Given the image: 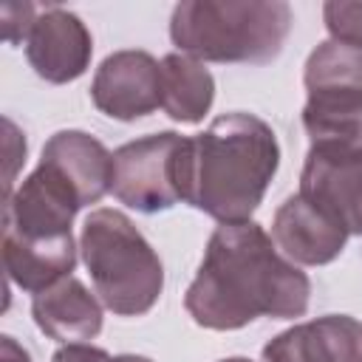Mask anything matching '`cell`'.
Returning a JSON list of instances; mask_svg holds the SVG:
<instances>
[{
  "mask_svg": "<svg viewBox=\"0 0 362 362\" xmlns=\"http://www.w3.org/2000/svg\"><path fill=\"white\" fill-rule=\"evenodd\" d=\"M6 153H8V175H6V189H3V201L14 192V170L20 161H25V139L20 136V130L14 127L11 119H6Z\"/></svg>",
  "mask_w": 362,
  "mask_h": 362,
  "instance_id": "19",
  "label": "cell"
},
{
  "mask_svg": "<svg viewBox=\"0 0 362 362\" xmlns=\"http://www.w3.org/2000/svg\"><path fill=\"white\" fill-rule=\"evenodd\" d=\"M0 348H3V354H0L3 362H31L28 351L23 345H17L14 337H0Z\"/></svg>",
  "mask_w": 362,
  "mask_h": 362,
  "instance_id": "21",
  "label": "cell"
},
{
  "mask_svg": "<svg viewBox=\"0 0 362 362\" xmlns=\"http://www.w3.org/2000/svg\"><path fill=\"white\" fill-rule=\"evenodd\" d=\"M218 362H252V359H246V356H226V359H218Z\"/></svg>",
  "mask_w": 362,
  "mask_h": 362,
  "instance_id": "23",
  "label": "cell"
},
{
  "mask_svg": "<svg viewBox=\"0 0 362 362\" xmlns=\"http://www.w3.org/2000/svg\"><path fill=\"white\" fill-rule=\"evenodd\" d=\"M348 232L300 192L288 195L272 218V240L294 266H325L348 243Z\"/></svg>",
  "mask_w": 362,
  "mask_h": 362,
  "instance_id": "10",
  "label": "cell"
},
{
  "mask_svg": "<svg viewBox=\"0 0 362 362\" xmlns=\"http://www.w3.org/2000/svg\"><path fill=\"white\" fill-rule=\"evenodd\" d=\"M303 85L308 96L317 93L362 96V51L334 40L320 42L305 59Z\"/></svg>",
  "mask_w": 362,
  "mask_h": 362,
  "instance_id": "16",
  "label": "cell"
},
{
  "mask_svg": "<svg viewBox=\"0 0 362 362\" xmlns=\"http://www.w3.org/2000/svg\"><path fill=\"white\" fill-rule=\"evenodd\" d=\"M40 164L68 187L82 209L99 204L110 192L113 153L85 130H57L45 141Z\"/></svg>",
  "mask_w": 362,
  "mask_h": 362,
  "instance_id": "9",
  "label": "cell"
},
{
  "mask_svg": "<svg viewBox=\"0 0 362 362\" xmlns=\"http://www.w3.org/2000/svg\"><path fill=\"white\" fill-rule=\"evenodd\" d=\"M0 17H3V40L11 45H20V42H25V37L37 20V6L34 3H6Z\"/></svg>",
  "mask_w": 362,
  "mask_h": 362,
  "instance_id": "18",
  "label": "cell"
},
{
  "mask_svg": "<svg viewBox=\"0 0 362 362\" xmlns=\"http://www.w3.org/2000/svg\"><path fill=\"white\" fill-rule=\"evenodd\" d=\"M291 31L283 0H181L170 17L173 45L198 62L266 65Z\"/></svg>",
  "mask_w": 362,
  "mask_h": 362,
  "instance_id": "3",
  "label": "cell"
},
{
  "mask_svg": "<svg viewBox=\"0 0 362 362\" xmlns=\"http://www.w3.org/2000/svg\"><path fill=\"white\" fill-rule=\"evenodd\" d=\"M303 127L311 144H339L362 150V96H308L303 107Z\"/></svg>",
  "mask_w": 362,
  "mask_h": 362,
  "instance_id": "15",
  "label": "cell"
},
{
  "mask_svg": "<svg viewBox=\"0 0 362 362\" xmlns=\"http://www.w3.org/2000/svg\"><path fill=\"white\" fill-rule=\"evenodd\" d=\"M263 362H362V322L348 314H325L272 337Z\"/></svg>",
  "mask_w": 362,
  "mask_h": 362,
  "instance_id": "11",
  "label": "cell"
},
{
  "mask_svg": "<svg viewBox=\"0 0 362 362\" xmlns=\"http://www.w3.org/2000/svg\"><path fill=\"white\" fill-rule=\"evenodd\" d=\"M215 102V79L209 68L181 51L161 59V107L173 122L198 124Z\"/></svg>",
  "mask_w": 362,
  "mask_h": 362,
  "instance_id": "14",
  "label": "cell"
},
{
  "mask_svg": "<svg viewBox=\"0 0 362 362\" xmlns=\"http://www.w3.org/2000/svg\"><path fill=\"white\" fill-rule=\"evenodd\" d=\"M31 317L37 328L62 345L85 342L102 331V300H96L85 283L74 274L57 280L45 291L31 297Z\"/></svg>",
  "mask_w": 362,
  "mask_h": 362,
  "instance_id": "12",
  "label": "cell"
},
{
  "mask_svg": "<svg viewBox=\"0 0 362 362\" xmlns=\"http://www.w3.org/2000/svg\"><path fill=\"white\" fill-rule=\"evenodd\" d=\"M90 102L116 122H136L161 107V62L147 51H113L90 82Z\"/></svg>",
  "mask_w": 362,
  "mask_h": 362,
  "instance_id": "7",
  "label": "cell"
},
{
  "mask_svg": "<svg viewBox=\"0 0 362 362\" xmlns=\"http://www.w3.org/2000/svg\"><path fill=\"white\" fill-rule=\"evenodd\" d=\"M308 300V274L280 255L260 223L246 221L215 226L184 308L201 328L238 331L257 317H303Z\"/></svg>",
  "mask_w": 362,
  "mask_h": 362,
  "instance_id": "1",
  "label": "cell"
},
{
  "mask_svg": "<svg viewBox=\"0 0 362 362\" xmlns=\"http://www.w3.org/2000/svg\"><path fill=\"white\" fill-rule=\"evenodd\" d=\"M187 150L189 136L173 130L122 144L113 150V198L144 215L173 209L187 192Z\"/></svg>",
  "mask_w": 362,
  "mask_h": 362,
  "instance_id": "5",
  "label": "cell"
},
{
  "mask_svg": "<svg viewBox=\"0 0 362 362\" xmlns=\"http://www.w3.org/2000/svg\"><path fill=\"white\" fill-rule=\"evenodd\" d=\"M280 167V144L260 116L223 113L189 139L184 201L218 223H246Z\"/></svg>",
  "mask_w": 362,
  "mask_h": 362,
  "instance_id": "2",
  "label": "cell"
},
{
  "mask_svg": "<svg viewBox=\"0 0 362 362\" xmlns=\"http://www.w3.org/2000/svg\"><path fill=\"white\" fill-rule=\"evenodd\" d=\"M79 252L102 305L116 317L147 314L164 288V266L136 223L119 209H93L79 235Z\"/></svg>",
  "mask_w": 362,
  "mask_h": 362,
  "instance_id": "4",
  "label": "cell"
},
{
  "mask_svg": "<svg viewBox=\"0 0 362 362\" xmlns=\"http://www.w3.org/2000/svg\"><path fill=\"white\" fill-rule=\"evenodd\" d=\"M110 362H153V359H147V356H139V354H119V356H113Z\"/></svg>",
  "mask_w": 362,
  "mask_h": 362,
  "instance_id": "22",
  "label": "cell"
},
{
  "mask_svg": "<svg viewBox=\"0 0 362 362\" xmlns=\"http://www.w3.org/2000/svg\"><path fill=\"white\" fill-rule=\"evenodd\" d=\"M113 356L105 348L88 345V342H68L54 351L51 362H110Z\"/></svg>",
  "mask_w": 362,
  "mask_h": 362,
  "instance_id": "20",
  "label": "cell"
},
{
  "mask_svg": "<svg viewBox=\"0 0 362 362\" xmlns=\"http://www.w3.org/2000/svg\"><path fill=\"white\" fill-rule=\"evenodd\" d=\"M308 204L334 218L348 235H362V150L339 144H311L300 173Z\"/></svg>",
  "mask_w": 362,
  "mask_h": 362,
  "instance_id": "6",
  "label": "cell"
},
{
  "mask_svg": "<svg viewBox=\"0 0 362 362\" xmlns=\"http://www.w3.org/2000/svg\"><path fill=\"white\" fill-rule=\"evenodd\" d=\"M90 57L93 37L74 11L48 6L37 14L25 37V59L40 79L51 85L74 82L90 68Z\"/></svg>",
  "mask_w": 362,
  "mask_h": 362,
  "instance_id": "8",
  "label": "cell"
},
{
  "mask_svg": "<svg viewBox=\"0 0 362 362\" xmlns=\"http://www.w3.org/2000/svg\"><path fill=\"white\" fill-rule=\"evenodd\" d=\"M3 266L8 283H14L28 294H40L74 272L76 266L74 235L48 238V240L3 235Z\"/></svg>",
  "mask_w": 362,
  "mask_h": 362,
  "instance_id": "13",
  "label": "cell"
},
{
  "mask_svg": "<svg viewBox=\"0 0 362 362\" xmlns=\"http://www.w3.org/2000/svg\"><path fill=\"white\" fill-rule=\"evenodd\" d=\"M322 23L334 42L362 51V0L322 3Z\"/></svg>",
  "mask_w": 362,
  "mask_h": 362,
  "instance_id": "17",
  "label": "cell"
}]
</instances>
